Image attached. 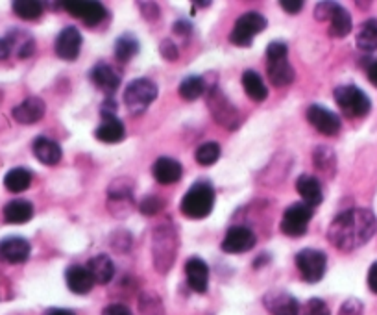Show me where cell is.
Instances as JSON below:
<instances>
[{"instance_id": "obj_35", "label": "cell", "mask_w": 377, "mask_h": 315, "mask_svg": "<svg viewBox=\"0 0 377 315\" xmlns=\"http://www.w3.org/2000/svg\"><path fill=\"white\" fill-rule=\"evenodd\" d=\"M163 208H165V201L157 195L145 196V199L141 201V204H139V211H141L143 215H148V217L157 215L161 210H163Z\"/></svg>"}, {"instance_id": "obj_42", "label": "cell", "mask_w": 377, "mask_h": 315, "mask_svg": "<svg viewBox=\"0 0 377 315\" xmlns=\"http://www.w3.org/2000/svg\"><path fill=\"white\" fill-rule=\"evenodd\" d=\"M279 6H282V9L285 14H292V15L300 14L301 9H304V2H301V0H282Z\"/></svg>"}, {"instance_id": "obj_43", "label": "cell", "mask_w": 377, "mask_h": 315, "mask_svg": "<svg viewBox=\"0 0 377 315\" xmlns=\"http://www.w3.org/2000/svg\"><path fill=\"white\" fill-rule=\"evenodd\" d=\"M100 111L102 115H104V119H108V117H117V102L111 99V96H108L104 101V104L100 106Z\"/></svg>"}, {"instance_id": "obj_10", "label": "cell", "mask_w": 377, "mask_h": 315, "mask_svg": "<svg viewBox=\"0 0 377 315\" xmlns=\"http://www.w3.org/2000/svg\"><path fill=\"white\" fill-rule=\"evenodd\" d=\"M82 43L83 39L80 30L74 26H67L58 34V37H56L54 51L56 54H58V58H61V60L74 61L78 60L80 51H82Z\"/></svg>"}, {"instance_id": "obj_22", "label": "cell", "mask_w": 377, "mask_h": 315, "mask_svg": "<svg viewBox=\"0 0 377 315\" xmlns=\"http://www.w3.org/2000/svg\"><path fill=\"white\" fill-rule=\"evenodd\" d=\"M267 74L269 80L276 87H285L294 80V67L289 58H277V60H267Z\"/></svg>"}, {"instance_id": "obj_28", "label": "cell", "mask_w": 377, "mask_h": 315, "mask_svg": "<svg viewBox=\"0 0 377 315\" xmlns=\"http://www.w3.org/2000/svg\"><path fill=\"white\" fill-rule=\"evenodd\" d=\"M113 51L118 64H128V61L133 60L137 52H139V41H137V37L132 36V34H123V36L115 41Z\"/></svg>"}, {"instance_id": "obj_25", "label": "cell", "mask_w": 377, "mask_h": 315, "mask_svg": "<svg viewBox=\"0 0 377 315\" xmlns=\"http://www.w3.org/2000/svg\"><path fill=\"white\" fill-rule=\"evenodd\" d=\"M33 217L32 202L17 199L4 206V219L9 224H24Z\"/></svg>"}, {"instance_id": "obj_3", "label": "cell", "mask_w": 377, "mask_h": 315, "mask_svg": "<svg viewBox=\"0 0 377 315\" xmlns=\"http://www.w3.org/2000/svg\"><path fill=\"white\" fill-rule=\"evenodd\" d=\"M157 96V86L148 78H135L124 89V104L132 115L145 114Z\"/></svg>"}, {"instance_id": "obj_19", "label": "cell", "mask_w": 377, "mask_h": 315, "mask_svg": "<svg viewBox=\"0 0 377 315\" xmlns=\"http://www.w3.org/2000/svg\"><path fill=\"white\" fill-rule=\"evenodd\" d=\"M152 174H154V179L157 180V182L163 184V186H168V184H174L182 179L183 167L182 164L174 160V158L163 156L160 160H155L154 167H152Z\"/></svg>"}, {"instance_id": "obj_30", "label": "cell", "mask_w": 377, "mask_h": 315, "mask_svg": "<svg viewBox=\"0 0 377 315\" xmlns=\"http://www.w3.org/2000/svg\"><path fill=\"white\" fill-rule=\"evenodd\" d=\"M357 46L364 52L377 51V19L364 21L361 30L357 32Z\"/></svg>"}, {"instance_id": "obj_23", "label": "cell", "mask_w": 377, "mask_h": 315, "mask_svg": "<svg viewBox=\"0 0 377 315\" xmlns=\"http://www.w3.org/2000/svg\"><path fill=\"white\" fill-rule=\"evenodd\" d=\"M124 136H126V128H124L123 121L117 117H108L95 130L96 139H100L102 143H108V145L123 141Z\"/></svg>"}, {"instance_id": "obj_2", "label": "cell", "mask_w": 377, "mask_h": 315, "mask_svg": "<svg viewBox=\"0 0 377 315\" xmlns=\"http://www.w3.org/2000/svg\"><path fill=\"white\" fill-rule=\"evenodd\" d=\"M215 189L211 184L198 182L183 195L180 210L189 219H205L213 211Z\"/></svg>"}, {"instance_id": "obj_39", "label": "cell", "mask_w": 377, "mask_h": 315, "mask_svg": "<svg viewBox=\"0 0 377 315\" xmlns=\"http://www.w3.org/2000/svg\"><path fill=\"white\" fill-rule=\"evenodd\" d=\"M160 54L163 56L167 61H176L180 56H177V46L174 45L172 39H163L160 45Z\"/></svg>"}, {"instance_id": "obj_48", "label": "cell", "mask_w": 377, "mask_h": 315, "mask_svg": "<svg viewBox=\"0 0 377 315\" xmlns=\"http://www.w3.org/2000/svg\"><path fill=\"white\" fill-rule=\"evenodd\" d=\"M366 74H368L370 84H373V86L377 87V60L373 61V64L368 65V71H366Z\"/></svg>"}, {"instance_id": "obj_1", "label": "cell", "mask_w": 377, "mask_h": 315, "mask_svg": "<svg viewBox=\"0 0 377 315\" xmlns=\"http://www.w3.org/2000/svg\"><path fill=\"white\" fill-rule=\"evenodd\" d=\"M373 232H376V215L364 208H355L335 217L327 230V239L336 249L350 252L368 243Z\"/></svg>"}, {"instance_id": "obj_7", "label": "cell", "mask_w": 377, "mask_h": 315, "mask_svg": "<svg viewBox=\"0 0 377 315\" xmlns=\"http://www.w3.org/2000/svg\"><path fill=\"white\" fill-rule=\"evenodd\" d=\"M311 219H313V208L305 202H296L285 210L279 229L289 238H301L309 229Z\"/></svg>"}, {"instance_id": "obj_18", "label": "cell", "mask_w": 377, "mask_h": 315, "mask_svg": "<svg viewBox=\"0 0 377 315\" xmlns=\"http://www.w3.org/2000/svg\"><path fill=\"white\" fill-rule=\"evenodd\" d=\"M32 151L37 160L41 161L43 165H48V167L58 165L59 161H61V158H63V151H61V146H59L54 139L45 137V136L36 137V139H33Z\"/></svg>"}, {"instance_id": "obj_40", "label": "cell", "mask_w": 377, "mask_h": 315, "mask_svg": "<svg viewBox=\"0 0 377 315\" xmlns=\"http://www.w3.org/2000/svg\"><path fill=\"white\" fill-rule=\"evenodd\" d=\"M139 8H143L141 14L148 21H155V19L160 17V6L154 4V2H139Z\"/></svg>"}, {"instance_id": "obj_37", "label": "cell", "mask_w": 377, "mask_h": 315, "mask_svg": "<svg viewBox=\"0 0 377 315\" xmlns=\"http://www.w3.org/2000/svg\"><path fill=\"white\" fill-rule=\"evenodd\" d=\"M304 315H331L329 314V308L324 301L320 299H311L307 304H305Z\"/></svg>"}, {"instance_id": "obj_17", "label": "cell", "mask_w": 377, "mask_h": 315, "mask_svg": "<svg viewBox=\"0 0 377 315\" xmlns=\"http://www.w3.org/2000/svg\"><path fill=\"white\" fill-rule=\"evenodd\" d=\"M264 306L272 315H300V302L286 291H270L264 295Z\"/></svg>"}, {"instance_id": "obj_27", "label": "cell", "mask_w": 377, "mask_h": 315, "mask_svg": "<svg viewBox=\"0 0 377 315\" xmlns=\"http://www.w3.org/2000/svg\"><path fill=\"white\" fill-rule=\"evenodd\" d=\"M351 28H353V21H351L350 11L339 4L333 11L331 19H329V36L341 39V37H346L351 32Z\"/></svg>"}, {"instance_id": "obj_34", "label": "cell", "mask_w": 377, "mask_h": 315, "mask_svg": "<svg viewBox=\"0 0 377 315\" xmlns=\"http://www.w3.org/2000/svg\"><path fill=\"white\" fill-rule=\"evenodd\" d=\"M222 151H220V145L217 141H207L204 145H200L196 149V161L204 167H210V165L217 164L218 158H220Z\"/></svg>"}, {"instance_id": "obj_14", "label": "cell", "mask_w": 377, "mask_h": 315, "mask_svg": "<svg viewBox=\"0 0 377 315\" xmlns=\"http://www.w3.org/2000/svg\"><path fill=\"white\" fill-rule=\"evenodd\" d=\"M91 80L102 93H105L108 96L115 95L120 86V73H117V69L111 67L109 64H98L93 67L91 71Z\"/></svg>"}, {"instance_id": "obj_29", "label": "cell", "mask_w": 377, "mask_h": 315, "mask_svg": "<svg viewBox=\"0 0 377 315\" xmlns=\"http://www.w3.org/2000/svg\"><path fill=\"white\" fill-rule=\"evenodd\" d=\"M32 184V173L24 167L9 169L4 176V188L11 193H21L30 188Z\"/></svg>"}, {"instance_id": "obj_15", "label": "cell", "mask_w": 377, "mask_h": 315, "mask_svg": "<svg viewBox=\"0 0 377 315\" xmlns=\"http://www.w3.org/2000/svg\"><path fill=\"white\" fill-rule=\"evenodd\" d=\"M185 276L187 282L196 293H205L210 286V267L202 258L192 256L185 264Z\"/></svg>"}, {"instance_id": "obj_26", "label": "cell", "mask_w": 377, "mask_h": 315, "mask_svg": "<svg viewBox=\"0 0 377 315\" xmlns=\"http://www.w3.org/2000/svg\"><path fill=\"white\" fill-rule=\"evenodd\" d=\"M242 87H244V93L250 96L252 101L255 102H263L267 101L269 96V89H267V84L263 82L259 73H255L252 69L242 73Z\"/></svg>"}, {"instance_id": "obj_4", "label": "cell", "mask_w": 377, "mask_h": 315, "mask_svg": "<svg viewBox=\"0 0 377 315\" xmlns=\"http://www.w3.org/2000/svg\"><path fill=\"white\" fill-rule=\"evenodd\" d=\"M333 96H335L336 106L348 117H364L372 110V102H370L368 95L357 86H353V84L339 86L333 91Z\"/></svg>"}, {"instance_id": "obj_8", "label": "cell", "mask_w": 377, "mask_h": 315, "mask_svg": "<svg viewBox=\"0 0 377 315\" xmlns=\"http://www.w3.org/2000/svg\"><path fill=\"white\" fill-rule=\"evenodd\" d=\"M207 106H210L211 114H213L217 123L224 124L229 130H235L237 124H239V111H237V108L232 102L227 101V96L217 86L211 87V91L207 93Z\"/></svg>"}, {"instance_id": "obj_24", "label": "cell", "mask_w": 377, "mask_h": 315, "mask_svg": "<svg viewBox=\"0 0 377 315\" xmlns=\"http://www.w3.org/2000/svg\"><path fill=\"white\" fill-rule=\"evenodd\" d=\"M87 269L95 279V284H102V286L111 282L115 276V265L108 254H98L91 258L87 264Z\"/></svg>"}, {"instance_id": "obj_13", "label": "cell", "mask_w": 377, "mask_h": 315, "mask_svg": "<svg viewBox=\"0 0 377 315\" xmlns=\"http://www.w3.org/2000/svg\"><path fill=\"white\" fill-rule=\"evenodd\" d=\"M45 111L46 104L43 99H39V96H28L21 104L15 106L14 110H11V115H14V119L17 123L33 124L45 117Z\"/></svg>"}, {"instance_id": "obj_33", "label": "cell", "mask_w": 377, "mask_h": 315, "mask_svg": "<svg viewBox=\"0 0 377 315\" xmlns=\"http://www.w3.org/2000/svg\"><path fill=\"white\" fill-rule=\"evenodd\" d=\"M313 164L320 173H326L327 176H331L336 167L335 152L329 146H316V151L313 154Z\"/></svg>"}, {"instance_id": "obj_9", "label": "cell", "mask_w": 377, "mask_h": 315, "mask_svg": "<svg viewBox=\"0 0 377 315\" xmlns=\"http://www.w3.org/2000/svg\"><path fill=\"white\" fill-rule=\"evenodd\" d=\"M63 8L67 9L68 14L73 17L80 19L89 26L100 24L108 15V9L100 2L95 0H73V2H63Z\"/></svg>"}, {"instance_id": "obj_41", "label": "cell", "mask_w": 377, "mask_h": 315, "mask_svg": "<svg viewBox=\"0 0 377 315\" xmlns=\"http://www.w3.org/2000/svg\"><path fill=\"white\" fill-rule=\"evenodd\" d=\"M102 315H133V314L126 304H118V302H115V304H108V306L102 310Z\"/></svg>"}, {"instance_id": "obj_31", "label": "cell", "mask_w": 377, "mask_h": 315, "mask_svg": "<svg viewBox=\"0 0 377 315\" xmlns=\"http://www.w3.org/2000/svg\"><path fill=\"white\" fill-rule=\"evenodd\" d=\"M11 9L17 17L24 19V21H36L45 11V4L37 2V0H15Z\"/></svg>"}, {"instance_id": "obj_38", "label": "cell", "mask_w": 377, "mask_h": 315, "mask_svg": "<svg viewBox=\"0 0 377 315\" xmlns=\"http://www.w3.org/2000/svg\"><path fill=\"white\" fill-rule=\"evenodd\" d=\"M289 46L282 41H272L267 46V60H277V58H286Z\"/></svg>"}, {"instance_id": "obj_46", "label": "cell", "mask_w": 377, "mask_h": 315, "mask_svg": "<svg viewBox=\"0 0 377 315\" xmlns=\"http://www.w3.org/2000/svg\"><path fill=\"white\" fill-rule=\"evenodd\" d=\"M368 288L377 295V261H373L368 269Z\"/></svg>"}, {"instance_id": "obj_45", "label": "cell", "mask_w": 377, "mask_h": 315, "mask_svg": "<svg viewBox=\"0 0 377 315\" xmlns=\"http://www.w3.org/2000/svg\"><path fill=\"white\" fill-rule=\"evenodd\" d=\"M341 315H361V302L353 301V299L348 301L344 306H342Z\"/></svg>"}, {"instance_id": "obj_11", "label": "cell", "mask_w": 377, "mask_h": 315, "mask_svg": "<svg viewBox=\"0 0 377 315\" xmlns=\"http://www.w3.org/2000/svg\"><path fill=\"white\" fill-rule=\"evenodd\" d=\"M307 121H309L322 136L335 137L336 134L341 132V119H339V115L320 104H313L307 108Z\"/></svg>"}, {"instance_id": "obj_21", "label": "cell", "mask_w": 377, "mask_h": 315, "mask_svg": "<svg viewBox=\"0 0 377 315\" xmlns=\"http://www.w3.org/2000/svg\"><path fill=\"white\" fill-rule=\"evenodd\" d=\"M296 189H298L305 204L311 206V208L322 204V186H320L319 179H314L313 174H301L300 179L296 180Z\"/></svg>"}, {"instance_id": "obj_20", "label": "cell", "mask_w": 377, "mask_h": 315, "mask_svg": "<svg viewBox=\"0 0 377 315\" xmlns=\"http://www.w3.org/2000/svg\"><path fill=\"white\" fill-rule=\"evenodd\" d=\"M65 280H67L68 289L76 295H86L93 289L95 286V279L91 276L89 269L83 267V265H73L68 267L67 273H65Z\"/></svg>"}, {"instance_id": "obj_47", "label": "cell", "mask_w": 377, "mask_h": 315, "mask_svg": "<svg viewBox=\"0 0 377 315\" xmlns=\"http://www.w3.org/2000/svg\"><path fill=\"white\" fill-rule=\"evenodd\" d=\"M11 52H14V49H11L8 37H0V60H8Z\"/></svg>"}, {"instance_id": "obj_16", "label": "cell", "mask_w": 377, "mask_h": 315, "mask_svg": "<svg viewBox=\"0 0 377 315\" xmlns=\"http://www.w3.org/2000/svg\"><path fill=\"white\" fill-rule=\"evenodd\" d=\"M30 243L23 238H6L0 241V261L6 264H23L30 258Z\"/></svg>"}, {"instance_id": "obj_36", "label": "cell", "mask_w": 377, "mask_h": 315, "mask_svg": "<svg viewBox=\"0 0 377 315\" xmlns=\"http://www.w3.org/2000/svg\"><path fill=\"white\" fill-rule=\"evenodd\" d=\"M336 6L339 4H335V2H319L316 8H314V19L316 21H329Z\"/></svg>"}, {"instance_id": "obj_44", "label": "cell", "mask_w": 377, "mask_h": 315, "mask_svg": "<svg viewBox=\"0 0 377 315\" xmlns=\"http://www.w3.org/2000/svg\"><path fill=\"white\" fill-rule=\"evenodd\" d=\"M172 32L176 34V36L187 37L189 34L192 32V26H191V23H189V21H183V19H182V21H177V23H174Z\"/></svg>"}, {"instance_id": "obj_32", "label": "cell", "mask_w": 377, "mask_h": 315, "mask_svg": "<svg viewBox=\"0 0 377 315\" xmlns=\"http://www.w3.org/2000/svg\"><path fill=\"white\" fill-rule=\"evenodd\" d=\"M207 89V82L202 76H187L182 84H180V96L185 101H196Z\"/></svg>"}, {"instance_id": "obj_6", "label": "cell", "mask_w": 377, "mask_h": 315, "mask_svg": "<svg viewBox=\"0 0 377 315\" xmlns=\"http://www.w3.org/2000/svg\"><path fill=\"white\" fill-rule=\"evenodd\" d=\"M296 267H298L305 282H320L326 274L327 267L326 252L319 251V249H304L296 254Z\"/></svg>"}, {"instance_id": "obj_5", "label": "cell", "mask_w": 377, "mask_h": 315, "mask_svg": "<svg viewBox=\"0 0 377 315\" xmlns=\"http://www.w3.org/2000/svg\"><path fill=\"white\" fill-rule=\"evenodd\" d=\"M264 28H267V17H263L257 11H248L237 19L235 26L229 34V41L235 46H242V49L252 46L254 37L263 32Z\"/></svg>"}, {"instance_id": "obj_49", "label": "cell", "mask_w": 377, "mask_h": 315, "mask_svg": "<svg viewBox=\"0 0 377 315\" xmlns=\"http://www.w3.org/2000/svg\"><path fill=\"white\" fill-rule=\"evenodd\" d=\"M45 315H74L71 310H63V308H54V310H48Z\"/></svg>"}, {"instance_id": "obj_12", "label": "cell", "mask_w": 377, "mask_h": 315, "mask_svg": "<svg viewBox=\"0 0 377 315\" xmlns=\"http://www.w3.org/2000/svg\"><path fill=\"white\" fill-rule=\"evenodd\" d=\"M257 238L250 229L246 226H233L226 232V238L222 241V251L226 254H242L255 247Z\"/></svg>"}]
</instances>
